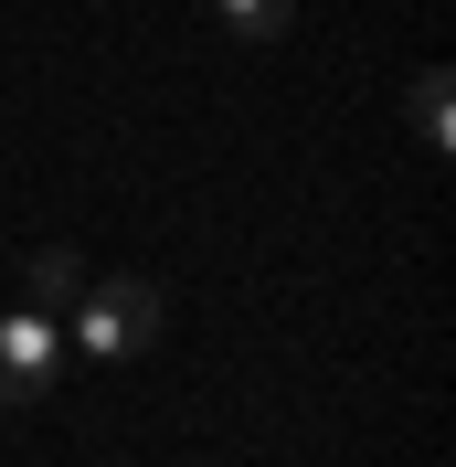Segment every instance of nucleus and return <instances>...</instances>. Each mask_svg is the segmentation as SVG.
<instances>
[{
	"mask_svg": "<svg viewBox=\"0 0 456 467\" xmlns=\"http://www.w3.org/2000/svg\"><path fill=\"white\" fill-rule=\"evenodd\" d=\"M75 340L96 350V361H128V350L160 340V287L149 276H107V287L75 297Z\"/></svg>",
	"mask_w": 456,
	"mask_h": 467,
	"instance_id": "1",
	"label": "nucleus"
},
{
	"mask_svg": "<svg viewBox=\"0 0 456 467\" xmlns=\"http://www.w3.org/2000/svg\"><path fill=\"white\" fill-rule=\"evenodd\" d=\"M75 297H86V265L64 255V244H43V255H32V308L54 319V308H75Z\"/></svg>",
	"mask_w": 456,
	"mask_h": 467,
	"instance_id": "3",
	"label": "nucleus"
},
{
	"mask_svg": "<svg viewBox=\"0 0 456 467\" xmlns=\"http://www.w3.org/2000/svg\"><path fill=\"white\" fill-rule=\"evenodd\" d=\"M414 139H425V149L456 139V128H446V75H414Z\"/></svg>",
	"mask_w": 456,
	"mask_h": 467,
	"instance_id": "5",
	"label": "nucleus"
},
{
	"mask_svg": "<svg viewBox=\"0 0 456 467\" xmlns=\"http://www.w3.org/2000/svg\"><path fill=\"white\" fill-rule=\"evenodd\" d=\"M0 361L22 372V393H43V372H54V319H43V308H11V319H0Z\"/></svg>",
	"mask_w": 456,
	"mask_h": 467,
	"instance_id": "2",
	"label": "nucleus"
},
{
	"mask_svg": "<svg viewBox=\"0 0 456 467\" xmlns=\"http://www.w3.org/2000/svg\"><path fill=\"white\" fill-rule=\"evenodd\" d=\"M212 22L244 32V43H276V32L297 22V0H212Z\"/></svg>",
	"mask_w": 456,
	"mask_h": 467,
	"instance_id": "4",
	"label": "nucleus"
}]
</instances>
